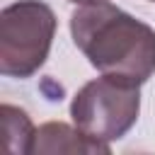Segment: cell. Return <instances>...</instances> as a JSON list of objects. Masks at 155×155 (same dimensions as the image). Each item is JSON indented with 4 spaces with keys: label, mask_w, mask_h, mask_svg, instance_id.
Listing matches in <instances>:
<instances>
[{
    "label": "cell",
    "mask_w": 155,
    "mask_h": 155,
    "mask_svg": "<svg viewBox=\"0 0 155 155\" xmlns=\"http://www.w3.org/2000/svg\"><path fill=\"white\" fill-rule=\"evenodd\" d=\"M0 119H2L5 148L12 155H31L36 128H34L29 114L24 109L15 107V104H2L0 107Z\"/></svg>",
    "instance_id": "5b68a950"
},
{
    "label": "cell",
    "mask_w": 155,
    "mask_h": 155,
    "mask_svg": "<svg viewBox=\"0 0 155 155\" xmlns=\"http://www.w3.org/2000/svg\"><path fill=\"white\" fill-rule=\"evenodd\" d=\"M150 2H155V0H150Z\"/></svg>",
    "instance_id": "52a82bcc"
},
{
    "label": "cell",
    "mask_w": 155,
    "mask_h": 155,
    "mask_svg": "<svg viewBox=\"0 0 155 155\" xmlns=\"http://www.w3.org/2000/svg\"><path fill=\"white\" fill-rule=\"evenodd\" d=\"M70 36L102 75L138 87L155 75V29L109 0L78 5L70 15Z\"/></svg>",
    "instance_id": "6da1fadb"
},
{
    "label": "cell",
    "mask_w": 155,
    "mask_h": 155,
    "mask_svg": "<svg viewBox=\"0 0 155 155\" xmlns=\"http://www.w3.org/2000/svg\"><path fill=\"white\" fill-rule=\"evenodd\" d=\"M73 5H92V2H102V0H68Z\"/></svg>",
    "instance_id": "8992f818"
},
{
    "label": "cell",
    "mask_w": 155,
    "mask_h": 155,
    "mask_svg": "<svg viewBox=\"0 0 155 155\" xmlns=\"http://www.w3.org/2000/svg\"><path fill=\"white\" fill-rule=\"evenodd\" d=\"M109 155L111 145L63 121H48L36 128L31 155Z\"/></svg>",
    "instance_id": "277c9868"
},
{
    "label": "cell",
    "mask_w": 155,
    "mask_h": 155,
    "mask_svg": "<svg viewBox=\"0 0 155 155\" xmlns=\"http://www.w3.org/2000/svg\"><path fill=\"white\" fill-rule=\"evenodd\" d=\"M56 15L44 0H17L0 12V73L27 80L46 63L56 36Z\"/></svg>",
    "instance_id": "7a4b0ae2"
},
{
    "label": "cell",
    "mask_w": 155,
    "mask_h": 155,
    "mask_svg": "<svg viewBox=\"0 0 155 155\" xmlns=\"http://www.w3.org/2000/svg\"><path fill=\"white\" fill-rule=\"evenodd\" d=\"M140 87L102 75L85 82L70 102L73 124L87 136L111 143L124 138L138 121Z\"/></svg>",
    "instance_id": "3957f363"
}]
</instances>
